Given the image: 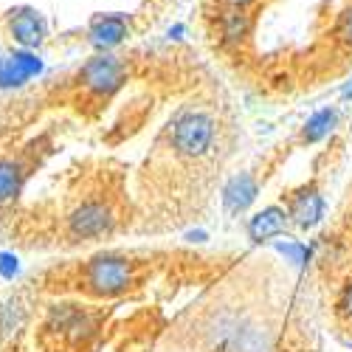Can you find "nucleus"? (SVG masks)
Returning <instances> with one entry per match:
<instances>
[{
  "instance_id": "obj_1",
  "label": "nucleus",
  "mask_w": 352,
  "mask_h": 352,
  "mask_svg": "<svg viewBox=\"0 0 352 352\" xmlns=\"http://www.w3.org/2000/svg\"><path fill=\"white\" fill-rule=\"evenodd\" d=\"M217 119L203 107H186L169 122V144L172 153L184 161L209 158L217 144Z\"/></svg>"
},
{
  "instance_id": "obj_2",
  "label": "nucleus",
  "mask_w": 352,
  "mask_h": 352,
  "mask_svg": "<svg viewBox=\"0 0 352 352\" xmlns=\"http://www.w3.org/2000/svg\"><path fill=\"white\" fill-rule=\"evenodd\" d=\"M135 285V262L119 251H104L85 262L82 287L87 296L119 299Z\"/></svg>"
},
{
  "instance_id": "obj_3",
  "label": "nucleus",
  "mask_w": 352,
  "mask_h": 352,
  "mask_svg": "<svg viewBox=\"0 0 352 352\" xmlns=\"http://www.w3.org/2000/svg\"><path fill=\"white\" fill-rule=\"evenodd\" d=\"M116 212L110 206L107 197H99V195H91L79 200L76 206L68 212L65 217V231L74 243H94V240H102L107 234H113L116 228Z\"/></svg>"
},
{
  "instance_id": "obj_4",
  "label": "nucleus",
  "mask_w": 352,
  "mask_h": 352,
  "mask_svg": "<svg viewBox=\"0 0 352 352\" xmlns=\"http://www.w3.org/2000/svg\"><path fill=\"white\" fill-rule=\"evenodd\" d=\"M94 333H96V316L87 307L68 305V302L48 307L45 324H43L45 338H56L65 346H85Z\"/></svg>"
},
{
  "instance_id": "obj_5",
  "label": "nucleus",
  "mask_w": 352,
  "mask_h": 352,
  "mask_svg": "<svg viewBox=\"0 0 352 352\" xmlns=\"http://www.w3.org/2000/svg\"><path fill=\"white\" fill-rule=\"evenodd\" d=\"M79 82L91 96L110 99L113 94H119L122 85L127 82V65L119 56H113L110 51H99L79 68Z\"/></svg>"
},
{
  "instance_id": "obj_6",
  "label": "nucleus",
  "mask_w": 352,
  "mask_h": 352,
  "mask_svg": "<svg viewBox=\"0 0 352 352\" xmlns=\"http://www.w3.org/2000/svg\"><path fill=\"white\" fill-rule=\"evenodd\" d=\"M324 212H327V200L318 192L316 184H307L287 197V217L302 231L316 228L321 220H324Z\"/></svg>"
},
{
  "instance_id": "obj_7",
  "label": "nucleus",
  "mask_w": 352,
  "mask_h": 352,
  "mask_svg": "<svg viewBox=\"0 0 352 352\" xmlns=\"http://www.w3.org/2000/svg\"><path fill=\"white\" fill-rule=\"evenodd\" d=\"M9 34L20 48L37 51L48 37V23L37 9L17 6V9L9 12Z\"/></svg>"
},
{
  "instance_id": "obj_8",
  "label": "nucleus",
  "mask_w": 352,
  "mask_h": 352,
  "mask_svg": "<svg viewBox=\"0 0 352 352\" xmlns=\"http://www.w3.org/2000/svg\"><path fill=\"white\" fill-rule=\"evenodd\" d=\"M43 74V60L34 51H14V54H3L0 56V87L3 91H14L23 87L25 82H32L34 76Z\"/></svg>"
},
{
  "instance_id": "obj_9",
  "label": "nucleus",
  "mask_w": 352,
  "mask_h": 352,
  "mask_svg": "<svg viewBox=\"0 0 352 352\" xmlns=\"http://www.w3.org/2000/svg\"><path fill=\"white\" fill-rule=\"evenodd\" d=\"M130 37V17L122 12L110 14H94L87 23V40L99 51H113Z\"/></svg>"
},
{
  "instance_id": "obj_10",
  "label": "nucleus",
  "mask_w": 352,
  "mask_h": 352,
  "mask_svg": "<svg viewBox=\"0 0 352 352\" xmlns=\"http://www.w3.org/2000/svg\"><path fill=\"white\" fill-rule=\"evenodd\" d=\"M290 226V217H287V209L279 206V203H271V206L259 209L256 214L248 217V240L251 243H271L276 237L287 231Z\"/></svg>"
},
{
  "instance_id": "obj_11",
  "label": "nucleus",
  "mask_w": 352,
  "mask_h": 352,
  "mask_svg": "<svg viewBox=\"0 0 352 352\" xmlns=\"http://www.w3.org/2000/svg\"><path fill=\"white\" fill-rule=\"evenodd\" d=\"M256 195H259V184L251 172H237L231 175L228 184L223 186V209L228 214H245L254 203H256Z\"/></svg>"
},
{
  "instance_id": "obj_12",
  "label": "nucleus",
  "mask_w": 352,
  "mask_h": 352,
  "mask_svg": "<svg viewBox=\"0 0 352 352\" xmlns=\"http://www.w3.org/2000/svg\"><path fill=\"white\" fill-rule=\"evenodd\" d=\"M25 178H28V166L23 158H14V155L0 158V206L14 203L23 195Z\"/></svg>"
},
{
  "instance_id": "obj_13",
  "label": "nucleus",
  "mask_w": 352,
  "mask_h": 352,
  "mask_svg": "<svg viewBox=\"0 0 352 352\" xmlns=\"http://www.w3.org/2000/svg\"><path fill=\"white\" fill-rule=\"evenodd\" d=\"M254 28V20L248 14V9H223L220 14V40L223 45H240L248 40Z\"/></svg>"
},
{
  "instance_id": "obj_14",
  "label": "nucleus",
  "mask_w": 352,
  "mask_h": 352,
  "mask_svg": "<svg viewBox=\"0 0 352 352\" xmlns=\"http://www.w3.org/2000/svg\"><path fill=\"white\" fill-rule=\"evenodd\" d=\"M338 124V107H321L316 110L307 124L302 127V141L305 144H318V141H324Z\"/></svg>"
},
{
  "instance_id": "obj_15",
  "label": "nucleus",
  "mask_w": 352,
  "mask_h": 352,
  "mask_svg": "<svg viewBox=\"0 0 352 352\" xmlns=\"http://www.w3.org/2000/svg\"><path fill=\"white\" fill-rule=\"evenodd\" d=\"M274 251L285 256V262L290 268H305V262L313 254V248L299 243V240H274Z\"/></svg>"
},
{
  "instance_id": "obj_16",
  "label": "nucleus",
  "mask_w": 352,
  "mask_h": 352,
  "mask_svg": "<svg viewBox=\"0 0 352 352\" xmlns=\"http://www.w3.org/2000/svg\"><path fill=\"white\" fill-rule=\"evenodd\" d=\"M336 43L352 51V6H346L336 20Z\"/></svg>"
},
{
  "instance_id": "obj_17",
  "label": "nucleus",
  "mask_w": 352,
  "mask_h": 352,
  "mask_svg": "<svg viewBox=\"0 0 352 352\" xmlns=\"http://www.w3.org/2000/svg\"><path fill=\"white\" fill-rule=\"evenodd\" d=\"M17 274H20V259L12 251H0V276L14 279Z\"/></svg>"
},
{
  "instance_id": "obj_18",
  "label": "nucleus",
  "mask_w": 352,
  "mask_h": 352,
  "mask_svg": "<svg viewBox=\"0 0 352 352\" xmlns=\"http://www.w3.org/2000/svg\"><path fill=\"white\" fill-rule=\"evenodd\" d=\"M338 313L341 316H346L349 321H352V282L341 290V299H338Z\"/></svg>"
},
{
  "instance_id": "obj_19",
  "label": "nucleus",
  "mask_w": 352,
  "mask_h": 352,
  "mask_svg": "<svg viewBox=\"0 0 352 352\" xmlns=\"http://www.w3.org/2000/svg\"><path fill=\"white\" fill-rule=\"evenodd\" d=\"M251 3H256V0H220L223 9H248Z\"/></svg>"
},
{
  "instance_id": "obj_20",
  "label": "nucleus",
  "mask_w": 352,
  "mask_h": 352,
  "mask_svg": "<svg viewBox=\"0 0 352 352\" xmlns=\"http://www.w3.org/2000/svg\"><path fill=\"white\" fill-rule=\"evenodd\" d=\"M186 240H189V243H206L209 234L203 231V228H195V231H186Z\"/></svg>"
},
{
  "instance_id": "obj_21",
  "label": "nucleus",
  "mask_w": 352,
  "mask_h": 352,
  "mask_svg": "<svg viewBox=\"0 0 352 352\" xmlns=\"http://www.w3.org/2000/svg\"><path fill=\"white\" fill-rule=\"evenodd\" d=\"M181 34H184V25H172L169 32H166V37H169V40H181Z\"/></svg>"
},
{
  "instance_id": "obj_22",
  "label": "nucleus",
  "mask_w": 352,
  "mask_h": 352,
  "mask_svg": "<svg viewBox=\"0 0 352 352\" xmlns=\"http://www.w3.org/2000/svg\"><path fill=\"white\" fill-rule=\"evenodd\" d=\"M341 99H352V82L344 87V91H341Z\"/></svg>"
}]
</instances>
